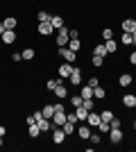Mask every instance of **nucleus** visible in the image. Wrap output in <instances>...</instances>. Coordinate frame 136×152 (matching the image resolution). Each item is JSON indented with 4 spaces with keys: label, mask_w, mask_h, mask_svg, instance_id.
<instances>
[{
    "label": "nucleus",
    "mask_w": 136,
    "mask_h": 152,
    "mask_svg": "<svg viewBox=\"0 0 136 152\" xmlns=\"http://www.w3.org/2000/svg\"><path fill=\"white\" fill-rule=\"evenodd\" d=\"M50 23H52V27H55V30H59V27H64V25H66V23H64V18H61L59 14H55V16H52V18H50Z\"/></svg>",
    "instance_id": "obj_25"
},
{
    "label": "nucleus",
    "mask_w": 136,
    "mask_h": 152,
    "mask_svg": "<svg viewBox=\"0 0 136 152\" xmlns=\"http://www.w3.org/2000/svg\"><path fill=\"white\" fill-rule=\"evenodd\" d=\"M68 48H71L73 52H79V48H82V41H79V39H71V41H68Z\"/></svg>",
    "instance_id": "obj_32"
},
{
    "label": "nucleus",
    "mask_w": 136,
    "mask_h": 152,
    "mask_svg": "<svg viewBox=\"0 0 136 152\" xmlns=\"http://www.w3.org/2000/svg\"><path fill=\"white\" fill-rule=\"evenodd\" d=\"M71 39H79V32L75 30V27H73V30H71Z\"/></svg>",
    "instance_id": "obj_44"
},
{
    "label": "nucleus",
    "mask_w": 136,
    "mask_h": 152,
    "mask_svg": "<svg viewBox=\"0 0 136 152\" xmlns=\"http://www.w3.org/2000/svg\"><path fill=\"white\" fill-rule=\"evenodd\" d=\"M36 125H39L41 134H50V129L55 127V125H52V121H50V118H41V121L36 123Z\"/></svg>",
    "instance_id": "obj_13"
},
{
    "label": "nucleus",
    "mask_w": 136,
    "mask_h": 152,
    "mask_svg": "<svg viewBox=\"0 0 136 152\" xmlns=\"http://www.w3.org/2000/svg\"><path fill=\"white\" fill-rule=\"evenodd\" d=\"M134 109H136V104H134Z\"/></svg>",
    "instance_id": "obj_50"
},
{
    "label": "nucleus",
    "mask_w": 136,
    "mask_h": 152,
    "mask_svg": "<svg viewBox=\"0 0 136 152\" xmlns=\"http://www.w3.org/2000/svg\"><path fill=\"white\" fill-rule=\"evenodd\" d=\"M64 123H66V111H55V116H52V125L61 127Z\"/></svg>",
    "instance_id": "obj_14"
},
{
    "label": "nucleus",
    "mask_w": 136,
    "mask_h": 152,
    "mask_svg": "<svg viewBox=\"0 0 136 152\" xmlns=\"http://www.w3.org/2000/svg\"><path fill=\"white\" fill-rule=\"evenodd\" d=\"M36 32H39L41 37H52V34H55V27H52V23L50 20H43V23H36Z\"/></svg>",
    "instance_id": "obj_5"
},
{
    "label": "nucleus",
    "mask_w": 136,
    "mask_h": 152,
    "mask_svg": "<svg viewBox=\"0 0 136 152\" xmlns=\"http://www.w3.org/2000/svg\"><path fill=\"white\" fill-rule=\"evenodd\" d=\"M16 39H18L16 30H5V32H2V37H0V41H2L5 45H12V43H16Z\"/></svg>",
    "instance_id": "obj_9"
},
{
    "label": "nucleus",
    "mask_w": 136,
    "mask_h": 152,
    "mask_svg": "<svg viewBox=\"0 0 136 152\" xmlns=\"http://www.w3.org/2000/svg\"><path fill=\"white\" fill-rule=\"evenodd\" d=\"M73 68H75V64H68V61L59 64V68H57V77H59V80H68V77H71V73H73Z\"/></svg>",
    "instance_id": "obj_4"
},
{
    "label": "nucleus",
    "mask_w": 136,
    "mask_h": 152,
    "mask_svg": "<svg viewBox=\"0 0 136 152\" xmlns=\"http://www.w3.org/2000/svg\"><path fill=\"white\" fill-rule=\"evenodd\" d=\"M57 37H55V43H57V48H61V45H68V41H71V32H68V27H59L57 32H55Z\"/></svg>",
    "instance_id": "obj_1"
},
{
    "label": "nucleus",
    "mask_w": 136,
    "mask_h": 152,
    "mask_svg": "<svg viewBox=\"0 0 136 152\" xmlns=\"http://www.w3.org/2000/svg\"><path fill=\"white\" fill-rule=\"evenodd\" d=\"M109 129H111V123L100 121V125H97V132H100V134H109Z\"/></svg>",
    "instance_id": "obj_35"
},
{
    "label": "nucleus",
    "mask_w": 136,
    "mask_h": 152,
    "mask_svg": "<svg viewBox=\"0 0 136 152\" xmlns=\"http://www.w3.org/2000/svg\"><path fill=\"white\" fill-rule=\"evenodd\" d=\"M66 121H68V123H73V125H77V123H79L77 114H75V109H73V111H66Z\"/></svg>",
    "instance_id": "obj_34"
},
{
    "label": "nucleus",
    "mask_w": 136,
    "mask_h": 152,
    "mask_svg": "<svg viewBox=\"0 0 136 152\" xmlns=\"http://www.w3.org/2000/svg\"><path fill=\"white\" fill-rule=\"evenodd\" d=\"M129 64H132V66H136V50L129 52Z\"/></svg>",
    "instance_id": "obj_42"
},
{
    "label": "nucleus",
    "mask_w": 136,
    "mask_h": 152,
    "mask_svg": "<svg viewBox=\"0 0 136 152\" xmlns=\"http://www.w3.org/2000/svg\"><path fill=\"white\" fill-rule=\"evenodd\" d=\"M7 27H5V23H2V20H0V37H2V32H5Z\"/></svg>",
    "instance_id": "obj_46"
},
{
    "label": "nucleus",
    "mask_w": 136,
    "mask_h": 152,
    "mask_svg": "<svg viewBox=\"0 0 136 152\" xmlns=\"http://www.w3.org/2000/svg\"><path fill=\"white\" fill-rule=\"evenodd\" d=\"M120 41H123V45H132V43H134V39H132V34H129V32H123Z\"/></svg>",
    "instance_id": "obj_36"
},
{
    "label": "nucleus",
    "mask_w": 136,
    "mask_h": 152,
    "mask_svg": "<svg viewBox=\"0 0 136 152\" xmlns=\"http://www.w3.org/2000/svg\"><path fill=\"white\" fill-rule=\"evenodd\" d=\"M2 23H5L7 30H16L18 27V18L16 16H7V18H2Z\"/></svg>",
    "instance_id": "obj_19"
},
{
    "label": "nucleus",
    "mask_w": 136,
    "mask_h": 152,
    "mask_svg": "<svg viewBox=\"0 0 136 152\" xmlns=\"http://www.w3.org/2000/svg\"><path fill=\"white\" fill-rule=\"evenodd\" d=\"M113 118H116L113 109H100V121H104V123H111Z\"/></svg>",
    "instance_id": "obj_16"
},
{
    "label": "nucleus",
    "mask_w": 136,
    "mask_h": 152,
    "mask_svg": "<svg viewBox=\"0 0 136 152\" xmlns=\"http://www.w3.org/2000/svg\"><path fill=\"white\" fill-rule=\"evenodd\" d=\"M102 64H104V57H100V55H93V57H91V66H93V68H100Z\"/></svg>",
    "instance_id": "obj_33"
},
{
    "label": "nucleus",
    "mask_w": 136,
    "mask_h": 152,
    "mask_svg": "<svg viewBox=\"0 0 136 152\" xmlns=\"http://www.w3.org/2000/svg\"><path fill=\"white\" fill-rule=\"evenodd\" d=\"M86 125H89V127H97V125H100V111L91 109L89 116H86Z\"/></svg>",
    "instance_id": "obj_11"
},
{
    "label": "nucleus",
    "mask_w": 136,
    "mask_h": 152,
    "mask_svg": "<svg viewBox=\"0 0 136 152\" xmlns=\"http://www.w3.org/2000/svg\"><path fill=\"white\" fill-rule=\"evenodd\" d=\"M91 143H100V141H102V134H100V132H91Z\"/></svg>",
    "instance_id": "obj_38"
},
{
    "label": "nucleus",
    "mask_w": 136,
    "mask_h": 152,
    "mask_svg": "<svg viewBox=\"0 0 136 152\" xmlns=\"http://www.w3.org/2000/svg\"><path fill=\"white\" fill-rule=\"evenodd\" d=\"M68 82H71L73 86H82V84H84V77H82V68H79V66H75V68H73L71 77H68Z\"/></svg>",
    "instance_id": "obj_7"
},
{
    "label": "nucleus",
    "mask_w": 136,
    "mask_h": 152,
    "mask_svg": "<svg viewBox=\"0 0 136 152\" xmlns=\"http://www.w3.org/2000/svg\"><path fill=\"white\" fill-rule=\"evenodd\" d=\"M59 82H61L59 77H50V80L45 82V89H48V91H55V89H57V84H59Z\"/></svg>",
    "instance_id": "obj_30"
},
{
    "label": "nucleus",
    "mask_w": 136,
    "mask_h": 152,
    "mask_svg": "<svg viewBox=\"0 0 136 152\" xmlns=\"http://www.w3.org/2000/svg\"><path fill=\"white\" fill-rule=\"evenodd\" d=\"M79 95H82L84 100H91V98H93V86H89V84H82V86H79Z\"/></svg>",
    "instance_id": "obj_17"
},
{
    "label": "nucleus",
    "mask_w": 136,
    "mask_h": 152,
    "mask_svg": "<svg viewBox=\"0 0 136 152\" xmlns=\"http://www.w3.org/2000/svg\"><path fill=\"white\" fill-rule=\"evenodd\" d=\"M20 55H23V59H25V61H32V59L36 57V50H34V48H25Z\"/></svg>",
    "instance_id": "obj_27"
},
{
    "label": "nucleus",
    "mask_w": 136,
    "mask_h": 152,
    "mask_svg": "<svg viewBox=\"0 0 136 152\" xmlns=\"http://www.w3.org/2000/svg\"><path fill=\"white\" fill-rule=\"evenodd\" d=\"M41 114H43V118H50L55 116V104H45V107H41Z\"/></svg>",
    "instance_id": "obj_24"
},
{
    "label": "nucleus",
    "mask_w": 136,
    "mask_h": 152,
    "mask_svg": "<svg viewBox=\"0 0 136 152\" xmlns=\"http://www.w3.org/2000/svg\"><path fill=\"white\" fill-rule=\"evenodd\" d=\"M66 80H61V82L57 84V89L52 91V93H55V98H59V100H66V98H68V95H71V91H68V86H66Z\"/></svg>",
    "instance_id": "obj_8"
},
{
    "label": "nucleus",
    "mask_w": 136,
    "mask_h": 152,
    "mask_svg": "<svg viewBox=\"0 0 136 152\" xmlns=\"http://www.w3.org/2000/svg\"><path fill=\"white\" fill-rule=\"evenodd\" d=\"M61 127H64L66 136H73V134H75V129H77V125H73V123H68V121H66V123H64Z\"/></svg>",
    "instance_id": "obj_28"
},
{
    "label": "nucleus",
    "mask_w": 136,
    "mask_h": 152,
    "mask_svg": "<svg viewBox=\"0 0 136 152\" xmlns=\"http://www.w3.org/2000/svg\"><path fill=\"white\" fill-rule=\"evenodd\" d=\"M0 136H2V139L7 136V127H5V125H0Z\"/></svg>",
    "instance_id": "obj_45"
},
{
    "label": "nucleus",
    "mask_w": 136,
    "mask_h": 152,
    "mask_svg": "<svg viewBox=\"0 0 136 152\" xmlns=\"http://www.w3.org/2000/svg\"><path fill=\"white\" fill-rule=\"evenodd\" d=\"M107 98V91H104L102 84H97L95 89H93V100H104Z\"/></svg>",
    "instance_id": "obj_20"
},
{
    "label": "nucleus",
    "mask_w": 136,
    "mask_h": 152,
    "mask_svg": "<svg viewBox=\"0 0 136 152\" xmlns=\"http://www.w3.org/2000/svg\"><path fill=\"white\" fill-rule=\"evenodd\" d=\"M136 30V18H123V32H134Z\"/></svg>",
    "instance_id": "obj_18"
},
{
    "label": "nucleus",
    "mask_w": 136,
    "mask_h": 152,
    "mask_svg": "<svg viewBox=\"0 0 136 152\" xmlns=\"http://www.w3.org/2000/svg\"><path fill=\"white\" fill-rule=\"evenodd\" d=\"M107 136H109V143H111V145H118V143H123L125 132H123V127H111Z\"/></svg>",
    "instance_id": "obj_2"
},
{
    "label": "nucleus",
    "mask_w": 136,
    "mask_h": 152,
    "mask_svg": "<svg viewBox=\"0 0 136 152\" xmlns=\"http://www.w3.org/2000/svg\"><path fill=\"white\" fill-rule=\"evenodd\" d=\"M75 114H77V118H79V123H86V116H89V109L84 107V104H79L77 109H75Z\"/></svg>",
    "instance_id": "obj_21"
},
{
    "label": "nucleus",
    "mask_w": 136,
    "mask_h": 152,
    "mask_svg": "<svg viewBox=\"0 0 136 152\" xmlns=\"http://www.w3.org/2000/svg\"><path fill=\"white\" fill-rule=\"evenodd\" d=\"M104 48H107V52H109V55L118 52V43L113 41V39H109V41H104Z\"/></svg>",
    "instance_id": "obj_26"
},
{
    "label": "nucleus",
    "mask_w": 136,
    "mask_h": 152,
    "mask_svg": "<svg viewBox=\"0 0 136 152\" xmlns=\"http://www.w3.org/2000/svg\"><path fill=\"white\" fill-rule=\"evenodd\" d=\"M12 61H14V64L23 61V55H20V52H12Z\"/></svg>",
    "instance_id": "obj_40"
},
{
    "label": "nucleus",
    "mask_w": 136,
    "mask_h": 152,
    "mask_svg": "<svg viewBox=\"0 0 136 152\" xmlns=\"http://www.w3.org/2000/svg\"><path fill=\"white\" fill-rule=\"evenodd\" d=\"M50 12H45V9H41V12H36V23H43V20H50Z\"/></svg>",
    "instance_id": "obj_29"
},
{
    "label": "nucleus",
    "mask_w": 136,
    "mask_h": 152,
    "mask_svg": "<svg viewBox=\"0 0 136 152\" xmlns=\"http://www.w3.org/2000/svg\"><path fill=\"white\" fill-rule=\"evenodd\" d=\"M118 84H120L123 89L132 86V84H134V75H132V73H127V70H123V73H120V77H118Z\"/></svg>",
    "instance_id": "obj_10"
},
{
    "label": "nucleus",
    "mask_w": 136,
    "mask_h": 152,
    "mask_svg": "<svg viewBox=\"0 0 136 152\" xmlns=\"http://www.w3.org/2000/svg\"><path fill=\"white\" fill-rule=\"evenodd\" d=\"M27 134H30V139H39L41 136L39 125H36V123H34V125H27Z\"/></svg>",
    "instance_id": "obj_22"
},
{
    "label": "nucleus",
    "mask_w": 136,
    "mask_h": 152,
    "mask_svg": "<svg viewBox=\"0 0 136 152\" xmlns=\"http://www.w3.org/2000/svg\"><path fill=\"white\" fill-rule=\"evenodd\" d=\"M111 127H123V121H120V118H118V116H116V118L111 121Z\"/></svg>",
    "instance_id": "obj_41"
},
{
    "label": "nucleus",
    "mask_w": 136,
    "mask_h": 152,
    "mask_svg": "<svg viewBox=\"0 0 136 152\" xmlns=\"http://www.w3.org/2000/svg\"><path fill=\"white\" fill-rule=\"evenodd\" d=\"M68 102H71V107H73V109H77L79 104L84 102V98H82L79 93H77V95H68Z\"/></svg>",
    "instance_id": "obj_23"
},
{
    "label": "nucleus",
    "mask_w": 136,
    "mask_h": 152,
    "mask_svg": "<svg viewBox=\"0 0 136 152\" xmlns=\"http://www.w3.org/2000/svg\"><path fill=\"white\" fill-rule=\"evenodd\" d=\"M50 136H52V143H55V145H61V143L66 141L64 127H52V129H50Z\"/></svg>",
    "instance_id": "obj_6"
},
{
    "label": "nucleus",
    "mask_w": 136,
    "mask_h": 152,
    "mask_svg": "<svg viewBox=\"0 0 136 152\" xmlns=\"http://www.w3.org/2000/svg\"><path fill=\"white\" fill-rule=\"evenodd\" d=\"M75 134H77V136H79L82 141H89V139H91V127L86 125V123H82V125H79L77 129H75Z\"/></svg>",
    "instance_id": "obj_12"
},
{
    "label": "nucleus",
    "mask_w": 136,
    "mask_h": 152,
    "mask_svg": "<svg viewBox=\"0 0 136 152\" xmlns=\"http://www.w3.org/2000/svg\"><path fill=\"white\" fill-rule=\"evenodd\" d=\"M57 55L64 59V61H68V64H75V61H77V52H73L68 45H61V48L57 50Z\"/></svg>",
    "instance_id": "obj_3"
},
{
    "label": "nucleus",
    "mask_w": 136,
    "mask_h": 152,
    "mask_svg": "<svg viewBox=\"0 0 136 152\" xmlns=\"http://www.w3.org/2000/svg\"><path fill=\"white\" fill-rule=\"evenodd\" d=\"M93 55H100V57H107L109 52H107V48H104V43H97L95 48H93Z\"/></svg>",
    "instance_id": "obj_31"
},
{
    "label": "nucleus",
    "mask_w": 136,
    "mask_h": 152,
    "mask_svg": "<svg viewBox=\"0 0 136 152\" xmlns=\"http://www.w3.org/2000/svg\"><path fill=\"white\" fill-rule=\"evenodd\" d=\"M134 129H136V121H134Z\"/></svg>",
    "instance_id": "obj_49"
},
{
    "label": "nucleus",
    "mask_w": 136,
    "mask_h": 152,
    "mask_svg": "<svg viewBox=\"0 0 136 152\" xmlns=\"http://www.w3.org/2000/svg\"><path fill=\"white\" fill-rule=\"evenodd\" d=\"M102 39H104V41L113 39V30H111V27H104V30H102Z\"/></svg>",
    "instance_id": "obj_37"
},
{
    "label": "nucleus",
    "mask_w": 136,
    "mask_h": 152,
    "mask_svg": "<svg viewBox=\"0 0 136 152\" xmlns=\"http://www.w3.org/2000/svg\"><path fill=\"white\" fill-rule=\"evenodd\" d=\"M86 84H89V86H93V89H95L97 84H100V77H97V75H93V77H89V80H86Z\"/></svg>",
    "instance_id": "obj_39"
},
{
    "label": "nucleus",
    "mask_w": 136,
    "mask_h": 152,
    "mask_svg": "<svg viewBox=\"0 0 136 152\" xmlns=\"http://www.w3.org/2000/svg\"><path fill=\"white\" fill-rule=\"evenodd\" d=\"M2 145H5V141H2V136H0V148H2Z\"/></svg>",
    "instance_id": "obj_48"
},
{
    "label": "nucleus",
    "mask_w": 136,
    "mask_h": 152,
    "mask_svg": "<svg viewBox=\"0 0 136 152\" xmlns=\"http://www.w3.org/2000/svg\"><path fill=\"white\" fill-rule=\"evenodd\" d=\"M132 39H134V43H136V30H134V32H132Z\"/></svg>",
    "instance_id": "obj_47"
},
{
    "label": "nucleus",
    "mask_w": 136,
    "mask_h": 152,
    "mask_svg": "<svg viewBox=\"0 0 136 152\" xmlns=\"http://www.w3.org/2000/svg\"><path fill=\"white\" fill-rule=\"evenodd\" d=\"M134 104H136V95H134V93H125V95H123V107L134 109Z\"/></svg>",
    "instance_id": "obj_15"
},
{
    "label": "nucleus",
    "mask_w": 136,
    "mask_h": 152,
    "mask_svg": "<svg viewBox=\"0 0 136 152\" xmlns=\"http://www.w3.org/2000/svg\"><path fill=\"white\" fill-rule=\"evenodd\" d=\"M55 111H66V107L61 104V102H57V104H55Z\"/></svg>",
    "instance_id": "obj_43"
}]
</instances>
